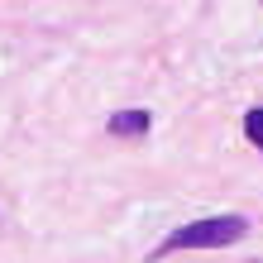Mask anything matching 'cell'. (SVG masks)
Returning <instances> with one entry per match:
<instances>
[{
    "mask_svg": "<svg viewBox=\"0 0 263 263\" xmlns=\"http://www.w3.org/2000/svg\"><path fill=\"white\" fill-rule=\"evenodd\" d=\"M244 235H249V220H244V215H206V220H187L182 230H173V235L153 249V258L177 254V249H230V244H239Z\"/></svg>",
    "mask_w": 263,
    "mask_h": 263,
    "instance_id": "obj_1",
    "label": "cell"
},
{
    "mask_svg": "<svg viewBox=\"0 0 263 263\" xmlns=\"http://www.w3.org/2000/svg\"><path fill=\"white\" fill-rule=\"evenodd\" d=\"M148 125H153L148 110H115L110 120H105V129L120 134V139H144V134H148Z\"/></svg>",
    "mask_w": 263,
    "mask_h": 263,
    "instance_id": "obj_2",
    "label": "cell"
},
{
    "mask_svg": "<svg viewBox=\"0 0 263 263\" xmlns=\"http://www.w3.org/2000/svg\"><path fill=\"white\" fill-rule=\"evenodd\" d=\"M244 134H249V144L263 153V105H254V110L244 115Z\"/></svg>",
    "mask_w": 263,
    "mask_h": 263,
    "instance_id": "obj_3",
    "label": "cell"
}]
</instances>
